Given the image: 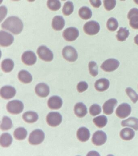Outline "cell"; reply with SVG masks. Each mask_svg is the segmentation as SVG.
<instances>
[{
  "label": "cell",
  "instance_id": "60d3db41",
  "mask_svg": "<svg viewBox=\"0 0 138 156\" xmlns=\"http://www.w3.org/2000/svg\"><path fill=\"white\" fill-rule=\"evenodd\" d=\"M77 87L78 92L82 93L86 91L88 89V83L86 82L82 81L77 84Z\"/></svg>",
  "mask_w": 138,
  "mask_h": 156
},
{
  "label": "cell",
  "instance_id": "ee69618b",
  "mask_svg": "<svg viewBox=\"0 0 138 156\" xmlns=\"http://www.w3.org/2000/svg\"><path fill=\"white\" fill-rule=\"evenodd\" d=\"M134 2L137 5H138V0H134Z\"/></svg>",
  "mask_w": 138,
  "mask_h": 156
},
{
  "label": "cell",
  "instance_id": "8992f818",
  "mask_svg": "<svg viewBox=\"0 0 138 156\" xmlns=\"http://www.w3.org/2000/svg\"><path fill=\"white\" fill-rule=\"evenodd\" d=\"M37 53L41 59L45 62H51L54 58L53 52L45 46H39L37 49Z\"/></svg>",
  "mask_w": 138,
  "mask_h": 156
},
{
  "label": "cell",
  "instance_id": "7dc6e473",
  "mask_svg": "<svg viewBox=\"0 0 138 156\" xmlns=\"http://www.w3.org/2000/svg\"><path fill=\"white\" fill-rule=\"evenodd\" d=\"M120 1H125V0H120Z\"/></svg>",
  "mask_w": 138,
  "mask_h": 156
},
{
  "label": "cell",
  "instance_id": "c3c4849f",
  "mask_svg": "<svg viewBox=\"0 0 138 156\" xmlns=\"http://www.w3.org/2000/svg\"><path fill=\"white\" fill-rule=\"evenodd\" d=\"M62 1H66V0H62Z\"/></svg>",
  "mask_w": 138,
  "mask_h": 156
},
{
  "label": "cell",
  "instance_id": "2e32d148",
  "mask_svg": "<svg viewBox=\"0 0 138 156\" xmlns=\"http://www.w3.org/2000/svg\"><path fill=\"white\" fill-rule=\"evenodd\" d=\"M36 94L39 97H46L50 92L49 87L45 83H40L37 84L35 88Z\"/></svg>",
  "mask_w": 138,
  "mask_h": 156
},
{
  "label": "cell",
  "instance_id": "8fae6325",
  "mask_svg": "<svg viewBox=\"0 0 138 156\" xmlns=\"http://www.w3.org/2000/svg\"><path fill=\"white\" fill-rule=\"evenodd\" d=\"M127 18L129 20V24L131 27L138 29V9H132L128 12Z\"/></svg>",
  "mask_w": 138,
  "mask_h": 156
},
{
  "label": "cell",
  "instance_id": "e0dca14e",
  "mask_svg": "<svg viewBox=\"0 0 138 156\" xmlns=\"http://www.w3.org/2000/svg\"><path fill=\"white\" fill-rule=\"evenodd\" d=\"M117 100L116 99L111 98L105 102L103 105V111L104 113L107 115H110L113 112L115 107L117 105Z\"/></svg>",
  "mask_w": 138,
  "mask_h": 156
},
{
  "label": "cell",
  "instance_id": "7bdbcfd3",
  "mask_svg": "<svg viewBox=\"0 0 138 156\" xmlns=\"http://www.w3.org/2000/svg\"><path fill=\"white\" fill-rule=\"evenodd\" d=\"M134 41L135 44L138 46V35H136L134 38Z\"/></svg>",
  "mask_w": 138,
  "mask_h": 156
},
{
  "label": "cell",
  "instance_id": "4316f807",
  "mask_svg": "<svg viewBox=\"0 0 138 156\" xmlns=\"http://www.w3.org/2000/svg\"><path fill=\"white\" fill-rule=\"evenodd\" d=\"M13 138L12 135L8 133H4L1 135L0 138V144L1 146L4 147H9L12 144Z\"/></svg>",
  "mask_w": 138,
  "mask_h": 156
},
{
  "label": "cell",
  "instance_id": "ffe728a7",
  "mask_svg": "<svg viewBox=\"0 0 138 156\" xmlns=\"http://www.w3.org/2000/svg\"><path fill=\"white\" fill-rule=\"evenodd\" d=\"M65 25V21L61 16H56L53 18L52 27L54 30L60 31L63 29Z\"/></svg>",
  "mask_w": 138,
  "mask_h": 156
},
{
  "label": "cell",
  "instance_id": "f6af8a7d",
  "mask_svg": "<svg viewBox=\"0 0 138 156\" xmlns=\"http://www.w3.org/2000/svg\"><path fill=\"white\" fill-rule=\"evenodd\" d=\"M27 1H29V2H34V1H35V0H27Z\"/></svg>",
  "mask_w": 138,
  "mask_h": 156
},
{
  "label": "cell",
  "instance_id": "6da1fadb",
  "mask_svg": "<svg viewBox=\"0 0 138 156\" xmlns=\"http://www.w3.org/2000/svg\"><path fill=\"white\" fill-rule=\"evenodd\" d=\"M23 27L22 22L20 18L16 16L8 17L2 24V29L9 30L15 35L20 34L23 29Z\"/></svg>",
  "mask_w": 138,
  "mask_h": 156
},
{
  "label": "cell",
  "instance_id": "ba28073f",
  "mask_svg": "<svg viewBox=\"0 0 138 156\" xmlns=\"http://www.w3.org/2000/svg\"><path fill=\"white\" fill-rule=\"evenodd\" d=\"M120 64L119 62L117 60L113 58H109L102 63L101 68L106 72H112L118 68Z\"/></svg>",
  "mask_w": 138,
  "mask_h": 156
},
{
  "label": "cell",
  "instance_id": "5bb4252c",
  "mask_svg": "<svg viewBox=\"0 0 138 156\" xmlns=\"http://www.w3.org/2000/svg\"><path fill=\"white\" fill-rule=\"evenodd\" d=\"M22 60L26 65L32 66L37 62V57L34 52L27 51L23 54L22 56Z\"/></svg>",
  "mask_w": 138,
  "mask_h": 156
},
{
  "label": "cell",
  "instance_id": "f546056e",
  "mask_svg": "<svg viewBox=\"0 0 138 156\" xmlns=\"http://www.w3.org/2000/svg\"><path fill=\"white\" fill-rule=\"evenodd\" d=\"M129 30L126 28L120 27L119 30L117 32L116 38L118 41H125L129 36Z\"/></svg>",
  "mask_w": 138,
  "mask_h": 156
},
{
  "label": "cell",
  "instance_id": "9c48e42d",
  "mask_svg": "<svg viewBox=\"0 0 138 156\" xmlns=\"http://www.w3.org/2000/svg\"><path fill=\"white\" fill-rule=\"evenodd\" d=\"M131 107L129 104L123 103L120 105L116 110V115L121 119L128 117L131 112Z\"/></svg>",
  "mask_w": 138,
  "mask_h": 156
},
{
  "label": "cell",
  "instance_id": "f35d334b",
  "mask_svg": "<svg viewBox=\"0 0 138 156\" xmlns=\"http://www.w3.org/2000/svg\"><path fill=\"white\" fill-rule=\"evenodd\" d=\"M103 4L105 9L107 11H110L116 7V0H104Z\"/></svg>",
  "mask_w": 138,
  "mask_h": 156
},
{
  "label": "cell",
  "instance_id": "44dd1931",
  "mask_svg": "<svg viewBox=\"0 0 138 156\" xmlns=\"http://www.w3.org/2000/svg\"><path fill=\"white\" fill-rule=\"evenodd\" d=\"M90 132L87 128L82 127L77 130V138L82 142H86L90 137Z\"/></svg>",
  "mask_w": 138,
  "mask_h": 156
},
{
  "label": "cell",
  "instance_id": "ab89813d",
  "mask_svg": "<svg viewBox=\"0 0 138 156\" xmlns=\"http://www.w3.org/2000/svg\"><path fill=\"white\" fill-rule=\"evenodd\" d=\"M89 111L91 115L95 116L101 113V107L97 104H94L91 106Z\"/></svg>",
  "mask_w": 138,
  "mask_h": 156
},
{
  "label": "cell",
  "instance_id": "8d00e7d4",
  "mask_svg": "<svg viewBox=\"0 0 138 156\" xmlns=\"http://www.w3.org/2000/svg\"><path fill=\"white\" fill-rule=\"evenodd\" d=\"M126 92L132 102L136 103L138 101V94L132 88L128 87L126 89Z\"/></svg>",
  "mask_w": 138,
  "mask_h": 156
},
{
  "label": "cell",
  "instance_id": "277c9868",
  "mask_svg": "<svg viewBox=\"0 0 138 156\" xmlns=\"http://www.w3.org/2000/svg\"><path fill=\"white\" fill-rule=\"evenodd\" d=\"M62 54L65 59L71 62H75L78 58L77 51L71 46H66L64 47Z\"/></svg>",
  "mask_w": 138,
  "mask_h": 156
},
{
  "label": "cell",
  "instance_id": "83f0119b",
  "mask_svg": "<svg viewBox=\"0 0 138 156\" xmlns=\"http://www.w3.org/2000/svg\"><path fill=\"white\" fill-rule=\"evenodd\" d=\"M14 62L10 58H6L2 62L1 64L2 70L5 73H8L11 72L14 68Z\"/></svg>",
  "mask_w": 138,
  "mask_h": 156
},
{
  "label": "cell",
  "instance_id": "52a82bcc",
  "mask_svg": "<svg viewBox=\"0 0 138 156\" xmlns=\"http://www.w3.org/2000/svg\"><path fill=\"white\" fill-rule=\"evenodd\" d=\"M62 119L61 115L58 112H51L46 117L47 123L52 127H56L60 125Z\"/></svg>",
  "mask_w": 138,
  "mask_h": 156
},
{
  "label": "cell",
  "instance_id": "d6a6232c",
  "mask_svg": "<svg viewBox=\"0 0 138 156\" xmlns=\"http://www.w3.org/2000/svg\"><path fill=\"white\" fill-rule=\"evenodd\" d=\"M13 127L11 119L8 116H4L2 119L1 124V129L2 130H8L11 129Z\"/></svg>",
  "mask_w": 138,
  "mask_h": 156
},
{
  "label": "cell",
  "instance_id": "7c38bea8",
  "mask_svg": "<svg viewBox=\"0 0 138 156\" xmlns=\"http://www.w3.org/2000/svg\"><path fill=\"white\" fill-rule=\"evenodd\" d=\"M79 35L78 29L75 27H69L64 30L63 36L66 41H75Z\"/></svg>",
  "mask_w": 138,
  "mask_h": 156
},
{
  "label": "cell",
  "instance_id": "30bf717a",
  "mask_svg": "<svg viewBox=\"0 0 138 156\" xmlns=\"http://www.w3.org/2000/svg\"><path fill=\"white\" fill-rule=\"evenodd\" d=\"M107 140V136L104 132L98 130L94 133L92 137V141L94 145L100 146L103 145Z\"/></svg>",
  "mask_w": 138,
  "mask_h": 156
},
{
  "label": "cell",
  "instance_id": "e575fe53",
  "mask_svg": "<svg viewBox=\"0 0 138 156\" xmlns=\"http://www.w3.org/2000/svg\"><path fill=\"white\" fill-rule=\"evenodd\" d=\"M74 5L71 1H68L65 2L62 9V12L64 15L68 16L72 14L74 11Z\"/></svg>",
  "mask_w": 138,
  "mask_h": 156
},
{
  "label": "cell",
  "instance_id": "d590c367",
  "mask_svg": "<svg viewBox=\"0 0 138 156\" xmlns=\"http://www.w3.org/2000/svg\"><path fill=\"white\" fill-rule=\"evenodd\" d=\"M118 26V23L117 20L114 18H110L106 23V27L110 31H115L117 30Z\"/></svg>",
  "mask_w": 138,
  "mask_h": 156
},
{
  "label": "cell",
  "instance_id": "836d02e7",
  "mask_svg": "<svg viewBox=\"0 0 138 156\" xmlns=\"http://www.w3.org/2000/svg\"><path fill=\"white\" fill-rule=\"evenodd\" d=\"M47 6L51 10L56 11L61 8V2L59 0H48Z\"/></svg>",
  "mask_w": 138,
  "mask_h": 156
},
{
  "label": "cell",
  "instance_id": "f1b7e54d",
  "mask_svg": "<svg viewBox=\"0 0 138 156\" xmlns=\"http://www.w3.org/2000/svg\"><path fill=\"white\" fill-rule=\"evenodd\" d=\"M78 13L80 17L85 20L89 19L92 16L91 10L89 7L85 6L81 7Z\"/></svg>",
  "mask_w": 138,
  "mask_h": 156
},
{
  "label": "cell",
  "instance_id": "cb8c5ba5",
  "mask_svg": "<svg viewBox=\"0 0 138 156\" xmlns=\"http://www.w3.org/2000/svg\"><path fill=\"white\" fill-rule=\"evenodd\" d=\"M24 121L28 123H33L38 120V115L36 112L29 111L25 112L22 115Z\"/></svg>",
  "mask_w": 138,
  "mask_h": 156
},
{
  "label": "cell",
  "instance_id": "7a4b0ae2",
  "mask_svg": "<svg viewBox=\"0 0 138 156\" xmlns=\"http://www.w3.org/2000/svg\"><path fill=\"white\" fill-rule=\"evenodd\" d=\"M45 133L42 130L37 129L32 132L29 136L28 141L31 145H37L44 141Z\"/></svg>",
  "mask_w": 138,
  "mask_h": 156
},
{
  "label": "cell",
  "instance_id": "4dcf8cb0",
  "mask_svg": "<svg viewBox=\"0 0 138 156\" xmlns=\"http://www.w3.org/2000/svg\"><path fill=\"white\" fill-rule=\"evenodd\" d=\"M28 134L27 130L25 128L23 127L18 128L14 131V137L18 140H25Z\"/></svg>",
  "mask_w": 138,
  "mask_h": 156
},
{
  "label": "cell",
  "instance_id": "9a60e30c",
  "mask_svg": "<svg viewBox=\"0 0 138 156\" xmlns=\"http://www.w3.org/2000/svg\"><path fill=\"white\" fill-rule=\"evenodd\" d=\"M16 91L15 88L11 86H5L1 89L0 94L5 99H9L14 97L16 94Z\"/></svg>",
  "mask_w": 138,
  "mask_h": 156
},
{
  "label": "cell",
  "instance_id": "7402d4cb",
  "mask_svg": "<svg viewBox=\"0 0 138 156\" xmlns=\"http://www.w3.org/2000/svg\"><path fill=\"white\" fill-rule=\"evenodd\" d=\"M75 114L79 118H83L88 113L86 106L82 102H78L75 106Z\"/></svg>",
  "mask_w": 138,
  "mask_h": 156
},
{
  "label": "cell",
  "instance_id": "5b68a950",
  "mask_svg": "<svg viewBox=\"0 0 138 156\" xmlns=\"http://www.w3.org/2000/svg\"><path fill=\"white\" fill-rule=\"evenodd\" d=\"M83 30L87 35H95L100 31V25L98 22L95 21H90L84 24Z\"/></svg>",
  "mask_w": 138,
  "mask_h": 156
},
{
  "label": "cell",
  "instance_id": "ac0fdd59",
  "mask_svg": "<svg viewBox=\"0 0 138 156\" xmlns=\"http://www.w3.org/2000/svg\"><path fill=\"white\" fill-rule=\"evenodd\" d=\"M62 100L59 96H52L48 101V105L50 109H60L62 105Z\"/></svg>",
  "mask_w": 138,
  "mask_h": 156
},
{
  "label": "cell",
  "instance_id": "bcb514c9",
  "mask_svg": "<svg viewBox=\"0 0 138 156\" xmlns=\"http://www.w3.org/2000/svg\"><path fill=\"white\" fill-rule=\"evenodd\" d=\"M12 1H20V0H12Z\"/></svg>",
  "mask_w": 138,
  "mask_h": 156
},
{
  "label": "cell",
  "instance_id": "74e56055",
  "mask_svg": "<svg viewBox=\"0 0 138 156\" xmlns=\"http://www.w3.org/2000/svg\"><path fill=\"white\" fill-rule=\"evenodd\" d=\"M89 73L93 77L98 74V67L97 63L94 61H91L88 65Z\"/></svg>",
  "mask_w": 138,
  "mask_h": 156
},
{
  "label": "cell",
  "instance_id": "484cf974",
  "mask_svg": "<svg viewBox=\"0 0 138 156\" xmlns=\"http://www.w3.org/2000/svg\"><path fill=\"white\" fill-rule=\"evenodd\" d=\"M121 125L123 127H130L135 130H138V119L134 117H130L126 120L122 121Z\"/></svg>",
  "mask_w": 138,
  "mask_h": 156
},
{
  "label": "cell",
  "instance_id": "4fadbf2b",
  "mask_svg": "<svg viewBox=\"0 0 138 156\" xmlns=\"http://www.w3.org/2000/svg\"><path fill=\"white\" fill-rule=\"evenodd\" d=\"M14 41V37L12 34L6 32L0 31V45L2 47L10 46Z\"/></svg>",
  "mask_w": 138,
  "mask_h": 156
},
{
  "label": "cell",
  "instance_id": "1f68e13d",
  "mask_svg": "<svg viewBox=\"0 0 138 156\" xmlns=\"http://www.w3.org/2000/svg\"><path fill=\"white\" fill-rule=\"evenodd\" d=\"M107 118L104 115L96 117L93 119L94 124L99 128H102L105 127L107 124Z\"/></svg>",
  "mask_w": 138,
  "mask_h": 156
},
{
  "label": "cell",
  "instance_id": "b9f144b4",
  "mask_svg": "<svg viewBox=\"0 0 138 156\" xmlns=\"http://www.w3.org/2000/svg\"><path fill=\"white\" fill-rule=\"evenodd\" d=\"M91 5L94 8H98L101 5V0H89Z\"/></svg>",
  "mask_w": 138,
  "mask_h": 156
},
{
  "label": "cell",
  "instance_id": "603a6c76",
  "mask_svg": "<svg viewBox=\"0 0 138 156\" xmlns=\"http://www.w3.org/2000/svg\"><path fill=\"white\" fill-rule=\"evenodd\" d=\"M135 133L133 129L130 128H125L122 129L120 132L121 138L125 141H129L134 137Z\"/></svg>",
  "mask_w": 138,
  "mask_h": 156
},
{
  "label": "cell",
  "instance_id": "3957f363",
  "mask_svg": "<svg viewBox=\"0 0 138 156\" xmlns=\"http://www.w3.org/2000/svg\"><path fill=\"white\" fill-rule=\"evenodd\" d=\"M24 108L23 103L19 100L11 101L7 105L8 112L12 114H20L22 112Z\"/></svg>",
  "mask_w": 138,
  "mask_h": 156
},
{
  "label": "cell",
  "instance_id": "d6986e66",
  "mask_svg": "<svg viewBox=\"0 0 138 156\" xmlns=\"http://www.w3.org/2000/svg\"><path fill=\"white\" fill-rule=\"evenodd\" d=\"M109 81L105 78L98 79L94 84V87L96 90L99 92L106 91L109 88Z\"/></svg>",
  "mask_w": 138,
  "mask_h": 156
},
{
  "label": "cell",
  "instance_id": "d4e9b609",
  "mask_svg": "<svg viewBox=\"0 0 138 156\" xmlns=\"http://www.w3.org/2000/svg\"><path fill=\"white\" fill-rule=\"evenodd\" d=\"M18 78L20 81L25 84L29 83L32 80L31 74L27 71L25 70H22L19 72L18 74Z\"/></svg>",
  "mask_w": 138,
  "mask_h": 156
}]
</instances>
